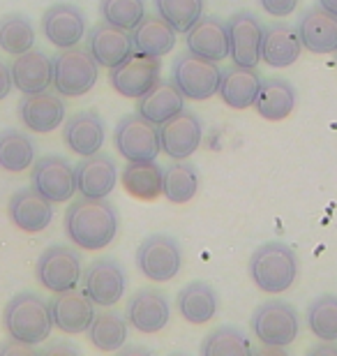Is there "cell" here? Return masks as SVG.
<instances>
[{
    "label": "cell",
    "instance_id": "cell-1",
    "mask_svg": "<svg viewBox=\"0 0 337 356\" xmlns=\"http://www.w3.org/2000/svg\"><path fill=\"white\" fill-rule=\"evenodd\" d=\"M118 211L106 199L81 197L67 206L65 234L81 250H102L116 238Z\"/></svg>",
    "mask_w": 337,
    "mask_h": 356
},
{
    "label": "cell",
    "instance_id": "cell-2",
    "mask_svg": "<svg viewBox=\"0 0 337 356\" xmlns=\"http://www.w3.org/2000/svg\"><path fill=\"white\" fill-rule=\"evenodd\" d=\"M3 326L10 338L38 347L40 343H44V340L51 336V329H54L49 303L42 296L31 294V291L17 294L5 305Z\"/></svg>",
    "mask_w": 337,
    "mask_h": 356
},
{
    "label": "cell",
    "instance_id": "cell-3",
    "mask_svg": "<svg viewBox=\"0 0 337 356\" xmlns=\"http://www.w3.org/2000/svg\"><path fill=\"white\" fill-rule=\"evenodd\" d=\"M249 275L261 291L282 294L298 277L296 252L279 241L263 243L261 248H256V252L249 259Z\"/></svg>",
    "mask_w": 337,
    "mask_h": 356
},
{
    "label": "cell",
    "instance_id": "cell-4",
    "mask_svg": "<svg viewBox=\"0 0 337 356\" xmlns=\"http://www.w3.org/2000/svg\"><path fill=\"white\" fill-rule=\"evenodd\" d=\"M99 65L90 56L88 49L72 47L60 49L54 58V88L63 97H81L90 92L97 83Z\"/></svg>",
    "mask_w": 337,
    "mask_h": 356
},
{
    "label": "cell",
    "instance_id": "cell-5",
    "mask_svg": "<svg viewBox=\"0 0 337 356\" xmlns=\"http://www.w3.org/2000/svg\"><path fill=\"white\" fill-rule=\"evenodd\" d=\"M252 331L259 338V343L268 350L282 352L286 350L293 340L298 338L300 331V319L298 312L293 310V305L286 301H266L254 310L252 315Z\"/></svg>",
    "mask_w": 337,
    "mask_h": 356
},
{
    "label": "cell",
    "instance_id": "cell-6",
    "mask_svg": "<svg viewBox=\"0 0 337 356\" xmlns=\"http://www.w3.org/2000/svg\"><path fill=\"white\" fill-rule=\"evenodd\" d=\"M113 144L120 158L127 162H153L162 153L160 125L150 123L141 113H130L118 120Z\"/></svg>",
    "mask_w": 337,
    "mask_h": 356
},
{
    "label": "cell",
    "instance_id": "cell-7",
    "mask_svg": "<svg viewBox=\"0 0 337 356\" xmlns=\"http://www.w3.org/2000/svg\"><path fill=\"white\" fill-rule=\"evenodd\" d=\"M222 70L217 63L206 60L202 56L195 54H181L171 70V81L176 88L183 92V97L195 99V102H204V99L213 97L220 88Z\"/></svg>",
    "mask_w": 337,
    "mask_h": 356
},
{
    "label": "cell",
    "instance_id": "cell-8",
    "mask_svg": "<svg viewBox=\"0 0 337 356\" xmlns=\"http://www.w3.org/2000/svg\"><path fill=\"white\" fill-rule=\"evenodd\" d=\"M139 270L153 282H169L183 266V250L178 241L167 234H153L136 250Z\"/></svg>",
    "mask_w": 337,
    "mask_h": 356
},
{
    "label": "cell",
    "instance_id": "cell-9",
    "mask_svg": "<svg viewBox=\"0 0 337 356\" xmlns=\"http://www.w3.org/2000/svg\"><path fill=\"white\" fill-rule=\"evenodd\" d=\"M35 275L42 287L54 294L74 289L81 282V257L67 245H51L40 254Z\"/></svg>",
    "mask_w": 337,
    "mask_h": 356
},
{
    "label": "cell",
    "instance_id": "cell-10",
    "mask_svg": "<svg viewBox=\"0 0 337 356\" xmlns=\"http://www.w3.org/2000/svg\"><path fill=\"white\" fill-rule=\"evenodd\" d=\"M160 72L162 58L134 51L125 63L109 70V83L118 95L139 99L160 81Z\"/></svg>",
    "mask_w": 337,
    "mask_h": 356
},
{
    "label": "cell",
    "instance_id": "cell-11",
    "mask_svg": "<svg viewBox=\"0 0 337 356\" xmlns=\"http://www.w3.org/2000/svg\"><path fill=\"white\" fill-rule=\"evenodd\" d=\"M81 284H83V294L88 296L92 303L102 305V308H109V305H116L120 298H123L127 277H125L123 266H120L116 259L102 257V259H95L83 270Z\"/></svg>",
    "mask_w": 337,
    "mask_h": 356
},
{
    "label": "cell",
    "instance_id": "cell-12",
    "mask_svg": "<svg viewBox=\"0 0 337 356\" xmlns=\"http://www.w3.org/2000/svg\"><path fill=\"white\" fill-rule=\"evenodd\" d=\"M31 183L51 204L69 202L72 195L76 192L74 167L60 155H44V158L35 162L31 172Z\"/></svg>",
    "mask_w": 337,
    "mask_h": 356
},
{
    "label": "cell",
    "instance_id": "cell-13",
    "mask_svg": "<svg viewBox=\"0 0 337 356\" xmlns=\"http://www.w3.org/2000/svg\"><path fill=\"white\" fill-rule=\"evenodd\" d=\"M229 31V56L233 65L256 67L261 63V38L263 26L252 12H236L227 24Z\"/></svg>",
    "mask_w": 337,
    "mask_h": 356
},
{
    "label": "cell",
    "instance_id": "cell-14",
    "mask_svg": "<svg viewBox=\"0 0 337 356\" xmlns=\"http://www.w3.org/2000/svg\"><path fill=\"white\" fill-rule=\"evenodd\" d=\"M204 137V127L197 113L188 109L178 111L174 118L160 125V144L162 153L171 160H188L192 153L199 151Z\"/></svg>",
    "mask_w": 337,
    "mask_h": 356
},
{
    "label": "cell",
    "instance_id": "cell-15",
    "mask_svg": "<svg viewBox=\"0 0 337 356\" xmlns=\"http://www.w3.org/2000/svg\"><path fill=\"white\" fill-rule=\"evenodd\" d=\"M42 33L58 49L79 47L85 35L83 12L72 3H56L42 14Z\"/></svg>",
    "mask_w": 337,
    "mask_h": 356
},
{
    "label": "cell",
    "instance_id": "cell-16",
    "mask_svg": "<svg viewBox=\"0 0 337 356\" xmlns=\"http://www.w3.org/2000/svg\"><path fill=\"white\" fill-rule=\"evenodd\" d=\"M88 51L99 67L111 70L120 65V63H125L134 54L132 35L125 28L99 21L88 33Z\"/></svg>",
    "mask_w": 337,
    "mask_h": 356
},
{
    "label": "cell",
    "instance_id": "cell-17",
    "mask_svg": "<svg viewBox=\"0 0 337 356\" xmlns=\"http://www.w3.org/2000/svg\"><path fill=\"white\" fill-rule=\"evenodd\" d=\"M49 310H51L54 326L67 336H79V333L88 331L92 317H95V303L83 291H76V287L58 291L49 303Z\"/></svg>",
    "mask_w": 337,
    "mask_h": 356
},
{
    "label": "cell",
    "instance_id": "cell-18",
    "mask_svg": "<svg viewBox=\"0 0 337 356\" xmlns=\"http://www.w3.org/2000/svg\"><path fill=\"white\" fill-rule=\"evenodd\" d=\"M76 192L88 199H106L118 183V169L111 155L95 153L74 167Z\"/></svg>",
    "mask_w": 337,
    "mask_h": 356
},
{
    "label": "cell",
    "instance_id": "cell-19",
    "mask_svg": "<svg viewBox=\"0 0 337 356\" xmlns=\"http://www.w3.org/2000/svg\"><path fill=\"white\" fill-rule=\"evenodd\" d=\"M19 116L21 123L31 132L47 134L63 125V120H65V102H63L60 95H54L49 90L28 92L19 102Z\"/></svg>",
    "mask_w": 337,
    "mask_h": 356
},
{
    "label": "cell",
    "instance_id": "cell-20",
    "mask_svg": "<svg viewBox=\"0 0 337 356\" xmlns=\"http://www.w3.org/2000/svg\"><path fill=\"white\" fill-rule=\"evenodd\" d=\"M7 213H10L12 225H17L21 232L40 234L51 225L54 204L42 197L35 188H24L10 197Z\"/></svg>",
    "mask_w": 337,
    "mask_h": 356
},
{
    "label": "cell",
    "instance_id": "cell-21",
    "mask_svg": "<svg viewBox=\"0 0 337 356\" xmlns=\"http://www.w3.org/2000/svg\"><path fill=\"white\" fill-rule=\"evenodd\" d=\"M63 141L72 153L88 158L102 151L104 146V120L95 109L76 111L65 120Z\"/></svg>",
    "mask_w": 337,
    "mask_h": 356
},
{
    "label": "cell",
    "instance_id": "cell-22",
    "mask_svg": "<svg viewBox=\"0 0 337 356\" xmlns=\"http://www.w3.org/2000/svg\"><path fill=\"white\" fill-rule=\"evenodd\" d=\"M188 51L202 56L206 60L220 63L229 58V31L227 24L217 17H202L185 33Z\"/></svg>",
    "mask_w": 337,
    "mask_h": 356
},
{
    "label": "cell",
    "instance_id": "cell-23",
    "mask_svg": "<svg viewBox=\"0 0 337 356\" xmlns=\"http://www.w3.org/2000/svg\"><path fill=\"white\" fill-rule=\"evenodd\" d=\"M169 301L164 298L162 291L155 289H139L130 298V305H127V322L139 333H146V336L160 333L169 324Z\"/></svg>",
    "mask_w": 337,
    "mask_h": 356
},
{
    "label": "cell",
    "instance_id": "cell-24",
    "mask_svg": "<svg viewBox=\"0 0 337 356\" xmlns=\"http://www.w3.org/2000/svg\"><path fill=\"white\" fill-rule=\"evenodd\" d=\"M12 86H17L24 95L28 92H42L49 90L54 79V60L44 51H31L19 54L10 65Z\"/></svg>",
    "mask_w": 337,
    "mask_h": 356
},
{
    "label": "cell",
    "instance_id": "cell-25",
    "mask_svg": "<svg viewBox=\"0 0 337 356\" xmlns=\"http://www.w3.org/2000/svg\"><path fill=\"white\" fill-rule=\"evenodd\" d=\"M298 35L303 49L312 54H335L337 51V17L324 7H312L303 14L298 24Z\"/></svg>",
    "mask_w": 337,
    "mask_h": 356
},
{
    "label": "cell",
    "instance_id": "cell-26",
    "mask_svg": "<svg viewBox=\"0 0 337 356\" xmlns=\"http://www.w3.org/2000/svg\"><path fill=\"white\" fill-rule=\"evenodd\" d=\"M303 44H300L298 28L291 24H272L263 28L261 38V60L270 67H289L300 58Z\"/></svg>",
    "mask_w": 337,
    "mask_h": 356
},
{
    "label": "cell",
    "instance_id": "cell-27",
    "mask_svg": "<svg viewBox=\"0 0 337 356\" xmlns=\"http://www.w3.org/2000/svg\"><path fill=\"white\" fill-rule=\"evenodd\" d=\"M261 74L256 72V67H243L233 65L222 72L220 79V97L227 106H231L236 111L249 109L254 106V99L259 95L261 88Z\"/></svg>",
    "mask_w": 337,
    "mask_h": 356
},
{
    "label": "cell",
    "instance_id": "cell-28",
    "mask_svg": "<svg viewBox=\"0 0 337 356\" xmlns=\"http://www.w3.org/2000/svg\"><path fill=\"white\" fill-rule=\"evenodd\" d=\"M132 44L136 54L162 58L176 47V31L164 21L160 14H146L132 31Z\"/></svg>",
    "mask_w": 337,
    "mask_h": 356
},
{
    "label": "cell",
    "instance_id": "cell-29",
    "mask_svg": "<svg viewBox=\"0 0 337 356\" xmlns=\"http://www.w3.org/2000/svg\"><path fill=\"white\" fill-rule=\"evenodd\" d=\"M183 109H185L183 92L176 88L174 81H162V79L146 95H141L139 104H136V113H141L143 118H148L155 125L167 123L169 118H174Z\"/></svg>",
    "mask_w": 337,
    "mask_h": 356
},
{
    "label": "cell",
    "instance_id": "cell-30",
    "mask_svg": "<svg viewBox=\"0 0 337 356\" xmlns=\"http://www.w3.org/2000/svg\"><path fill=\"white\" fill-rule=\"evenodd\" d=\"M293 106H296V88L289 81L279 79V76L261 81L259 95L254 99V109L261 118L284 120L291 116Z\"/></svg>",
    "mask_w": 337,
    "mask_h": 356
},
{
    "label": "cell",
    "instance_id": "cell-31",
    "mask_svg": "<svg viewBox=\"0 0 337 356\" xmlns=\"http://www.w3.org/2000/svg\"><path fill=\"white\" fill-rule=\"evenodd\" d=\"M176 305L185 322L206 324V322H211L215 317V312H217V294H215V289L208 282L195 280L181 289Z\"/></svg>",
    "mask_w": 337,
    "mask_h": 356
},
{
    "label": "cell",
    "instance_id": "cell-32",
    "mask_svg": "<svg viewBox=\"0 0 337 356\" xmlns=\"http://www.w3.org/2000/svg\"><path fill=\"white\" fill-rule=\"evenodd\" d=\"M162 174L164 167L157 162H127L120 174V185L125 192L139 202H155L162 195Z\"/></svg>",
    "mask_w": 337,
    "mask_h": 356
},
{
    "label": "cell",
    "instance_id": "cell-33",
    "mask_svg": "<svg viewBox=\"0 0 337 356\" xmlns=\"http://www.w3.org/2000/svg\"><path fill=\"white\" fill-rule=\"evenodd\" d=\"M199 190V174L195 165L185 160H174L171 167H164L162 174V195L171 204H188Z\"/></svg>",
    "mask_w": 337,
    "mask_h": 356
},
{
    "label": "cell",
    "instance_id": "cell-34",
    "mask_svg": "<svg viewBox=\"0 0 337 356\" xmlns=\"http://www.w3.org/2000/svg\"><path fill=\"white\" fill-rule=\"evenodd\" d=\"M35 162V144L26 132H0V169L12 174L26 172Z\"/></svg>",
    "mask_w": 337,
    "mask_h": 356
},
{
    "label": "cell",
    "instance_id": "cell-35",
    "mask_svg": "<svg viewBox=\"0 0 337 356\" xmlns=\"http://www.w3.org/2000/svg\"><path fill=\"white\" fill-rule=\"evenodd\" d=\"M88 340L99 352H118L127 340V322L118 312H95L88 326Z\"/></svg>",
    "mask_w": 337,
    "mask_h": 356
},
{
    "label": "cell",
    "instance_id": "cell-36",
    "mask_svg": "<svg viewBox=\"0 0 337 356\" xmlns=\"http://www.w3.org/2000/svg\"><path fill=\"white\" fill-rule=\"evenodd\" d=\"M35 47V28L26 14L12 12L0 19V49L10 56L31 51Z\"/></svg>",
    "mask_w": 337,
    "mask_h": 356
},
{
    "label": "cell",
    "instance_id": "cell-37",
    "mask_svg": "<svg viewBox=\"0 0 337 356\" xmlns=\"http://www.w3.org/2000/svg\"><path fill=\"white\" fill-rule=\"evenodd\" d=\"M204 0H155L157 14L176 33H188L204 17Z\"/></svg>",
    "mask_w": 337,
    "mask_h": 356
},
{
    "label": "cell",
    "instance_id": "cell-38",
    "mask_svg": "<svg viewBox=\"0 0 337 356\" xmlns=\"http://www.w3.org/2000/svg\"><path fill=\"white\" fill-rule=\"evenodd\" d=\"M307 326L319 340H337V296L324 294L307 308Z\"/></svg>",
    "mask_w": 337,
    "mask_h": 356
},
{
    "label": "cell",
    "instance_id": "cell-39",
    "mask_svg": "<svg viewBox=\"0 0 337 356\" xmlns=\"http://www.w3.org/2000/svg\"><path fill=\"white\" fill-rule=\"evenodd\" d=\"M99 14L106 24L132 31L146 17V3L143 0H99Z\"/></svg>",
    "mask_w": 337,
    "mask_h": 356
},
{
    "label": "cell",
    "instance_id": "cell-40",
    "mask_svg": "<svg viewBox=\"0 0 337 356\" xmlns=\"http://www.w3.org/2000/svg\"><path fill=\"white\" fill-rule=\"evenodd\" d=\"M252 345H249L247 336L236 326H220L213 333H208L202 354H249Z\"/></svg>",
    "mask_w": 337,
    "mask_h": 356
},
{
    "label": "cell",
    "instance_id": "cell-41",
    "mask_svg": "<svg viewBox=\"0 0 337 356\" xmlns=\"http://www.w3.org/2000/svg\"><path fill=\"white\" fill-rule=\"evenodd\" d=\"M300 0H259V5L263 7V12L270 14L275 19H286L289 14L296 12Z\"/></svg>",
    "mask_w": 337,
    "mask_h": 356
},
{
    "label": "cell",
    "instance_id": "cell-42",
    "mask_svg": "<svg viewBox=\"0 0 337 356\" xmlns=\"http://www.w3.org/2000/svg\"><path fill=\"white\" fill-rule=\"evenodd\" d=\"M33 352H35V345H26L14 338H10L7 343L0 345V354H33Z\"/></svg>",
    "mask_w": 337,
    "mask_h": 356
},
{
    "label": "cell",
    "instance_id": "cell-43",
    "mask_svg": "<svg viewBox=\"0 0 337 356\" xmlns=\"http://www.w3.org/2000/svg\"><path fill=\"white\" fill-rule=\"evenodd\" d=\"M12 90V74H10V65L0 60V99H5Z\"/></svg>",
    "mask_w": 337,
    "mask_h": 356
},
{
    "label": "cell",
    "instance_id": "cell-44",
    "mask_svg": "<svg viewBox=\"0 0 337 356\" xmlns=\"http://www.w3.org/2000/svg\"><path fill=\"white\" fill-rule=\"evenodd\" d=\"M314 354H337V340H321L319 347L312 350Z\"/></svg>",
    "mask_w": 337,
    "mask_h": 356
},
{
    "label": "cell",
    "instance_id": "cell-45",
    "mask_svg": "<svg viewBox=\"0 0 337 356\" xmlns=\"http://www.w3.org/2000/svg\"><path fill=\"white\" fill-rule=\"evenodd\" d=\"M54 352H67V354H74V352H76V347H74V345H63V343L44 347V354H54Z\"/></svg>",
    "mask_w": 337,
    "mask_h": 356
},
{
    "label": "cell",
    "instance_id": "cell-46",
    "mask_svg": "<svg viewBox=\"0 0 337 356\" xmlns=\"http://www.w3.org/2000/svg\"><path fill=\"white\" fill-rule=\"evenodd\" d=\"M319 7H324L326 12H331L333 17H337V0H319Z\"/></svg>",
    "mask_w": 337,
    "mask_h": 356
},
{
    "label": "cell",
    "instance_id": "cell-47",
    "mask_svg": "<svg viewBox=\"0 0 337 356\" xmlns=\"http://www.w3.org/2000/svg\"><path fill=\"white\" fill-rule=\"evenodd\" d=\"M335 63H337V51H335Z\"/></svg>",
    "mask_w": 337,
    "mask_h": 356
}]
</instances>
